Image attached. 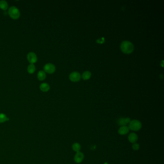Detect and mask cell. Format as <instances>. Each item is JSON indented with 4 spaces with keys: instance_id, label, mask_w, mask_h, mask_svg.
<instances>
[{
    "instance_id": "cell-1",
    "label": "cell",
    "mask_w": 164,
    "mask_h": 164,
    "mask_svg": "<svg viewBox=\"0 0 164 164\" xmlns=\"http://www.w3.org/2000/svg\"><path fill=\"white\" fill-rule=\"evenodd\" d=\"M120 48L122 52L126 54H130L132 53L134 49L133 44L127 40H125L122 42Z\"/></svg>"
},
{
    "instance_id": "cell-2",
    "label": "cell",
    "mask_w": 164,
    "mask_h": 164,
    "mask_svg": "<svg viewBox=\"0 0 164 164\" xmlns=\"http://www.w3.org/2000/svg\"><path fill=\"white\" fill-rule=\"evenodd\" d=\"M129 128L130 130L134 131H137L140 130L142 127V123L138 120L133 119L130 120L129 124Z\"/></svg>"
},
{
    "instance_id": "cell-3",
    "label": "cell",
    "mask_w": 164,
    "mask_h": 164,
    "mask_svg": "<svg viewBox=\"0 0 164 164\" xmlns=\"http://www.w3.org/2000/svg\"><path fill=\"white\" fill-rule=\"evenodd\" d=\"M10 16L14 19H19L20 16V13L19 9L16 6H11L8 10Z\"/></svg>"
},
{
    "instance_id": "cell-4",
    "label": "cell",
    "mask_w": 164,
    "mask_h": 164,
    "mask_svg": "<svg viewBox=\"0 0 164 164\" xmlns=\"http://www.w3.org/2000/svg\"><path fill=\"white\" fill-rule=\"evenodd\" d=\"M44 70L48 74H53L56 71V66L53 64L48 63L44 65Z\"/></svg>"
},
{
    "instance_id": "cell-5",
    "label": "cell",
    "mask_w": 164,
    "mask_h": 164,
    "mask_svg": "<svg viewBox=\"0 0 164 164\" xmlns=\"http://www.w3.org/2000/svg\"><path fill=\"white\" fill-rule=\"evenodd\" d=\"M69 79L72 82H77L81 80V74L77 72H73L69 75Z\"/></svg>"
},
{
    "instance_id": "cell-6",
    "label": "cell",
    "mask_w": 164,
    "mask_h": 164,
    "mask_svg": "<svg viewBox=\"0 0 164 164\" xmlns=\"http://www.w3.org/2000/svg\"><path fill=\"white\" fill-rule=\"evenodd\" d=\"M84 158V155L83 153L81 152H77L76 154L75 155L74 160L76 163L80 164L83 161Z\"/></svg>"
},
{
    "instance_id": "cell-7",
    "label": "cell",
    "mask_w": 164,
    "mask_h": 164,
    "mask_svg": "<svg viewBox=\"0 0 164 164\" xmlns=\"http://www.w3.org/2000/svg\"><path fill=\"white\" fill-rule=\"evenodd\" d=\"M27 59L31 64H33L37 61V56L35 53L30 52L27 55Z\"/></svg>"
},
{
    "instance_id": "cell-8",
    "label": "cell",
    "mask_w": 164,
    "mask_h": 164,
    "mask_svg": "<svg viewBox=\"0 0 164 164\" xmlns=\"http://www.w3.org/2000/svg\"><path fill=\"white\" fill-rule=\"evenodd\" d=\"M130 120H131L129 118H120L118 120V123L121 127L125 126L129 124Z\"/></svg>"
},
{
    "instance_id": "cell-9",
    "label": "cell",
    "mask_w": 164,
    "mask_h": 164,
    "mask_svg": "<svg viewBox=\"0 0 164 164\" xmlns=\"http://www.w3.org/2000/svg\"><path fill=\"white\" fill-rule=\"evenodd\" d=\"M129 141L132 143H134L137 142L138 139V136L136 133L134 132L130 133L128 136Z\"/></svg>"
},
{
    "instance_id": "cell-10",
    "label": "cell",
    "mask_w": 164,
    "mask_h": 164,
    "mask_svg": "<svg viewBox=\"0 0 164 164\" xmlns=\"http://www.w3.org/2000/svg\"><path fill=\"white\" fill-rule=\"evenodd\" d=\"M129 131L130 129L127 126H121L119 128L118 130V133L121 135H125L129 133Z\"/></svg>"
},
{
    "instance_id": "cell-11",
    "label": "cell",
    "mask_w": 164,
    "mask_h": 164,
    "mask_svg": "<svg viewBox=\"0 0 164 164\" xmlns=\"http://www.w3.org/2000/svg\"><path fill=\"white\" fill-rule=\"evenodd\" d=\"M49 85L46 83H43L40 84V90L43 92H47L50 90Z\"/></svg>"
},
{
    "instance_id": "cell-12",
    "label": "cell",
    "mask_w": 164,
    "mask_h": 164,
    "mask_svg": "<svg viewBox=\"0 0 164 164\" xmlns=\"http://www.w3.org/2000/svg\"><path fill=\"white\" fill-rule=\"evenodd\" d=\"M37 77L39 80L40 81H44L46 78L45 72L42 70L39 71L38 73Z\"/></svg>"
},
{
    "instance_id": "cell-13",
    "label": "cell",
    "mask_w": 164,
    "mask_h": 164,
    "mask_svg": "<svg viewBox=\"0 0 164 164\" xmlns=\"http://www.w3.org/2000/svg\"><path fill=\"white\" fill-rule=\"evenodd\" d=\"M72 148L74 152H76V153L77 152H80L81 150V144L79 143L75 142V143L73 144L72 146Z\"/></svg>"
},
{
    "instance_id": "cell-14",
    "label": "cell",
    "mask_w": 164,
    "mask_h": 164,
    "mask_svg": "<svg viewBox=\"0 0 164 164\" xmlns=\"http://www.w3.org/2000/svg\"><path fill=\"white\" fill-rule=\"evenodd\" d=\"M8 8V4L7 2L4 0L0 1V8L3 10H6Z\"/></svg>"
},
{
    "instance_id": "cell-15",
    "label": "cell",
    "mask_w": 164,
    "mask_h": 164,
    "mask_svg": "<svg viewBox=\"0 0 164 164\" xmlns=\"http://www.w3.org/2000/svg\"><path fill=\"white\" fill-rule=\"evenodd\" d=\"M92 76V74L90 71H85L82 75V77L84 80H87L90 78Z\"/></svg>"
},
{
    "instance_id": "cell-16",
    "label": "cell",
    "mask_w": 164,
    "mask_h": 164,
    "mask_svg": "<svg viewBox=\"0 0 164 164\" xmlns=\"http://www.w3.org/2000/svg\"><path fill=\"white\" fill-rule=\"evenodd\" d=\"M28 72L29 74H33L36 70V67L34 64H31L29 65L28 66Z\"/></svg>"
},
{
    "instance_id": "cell-17",
    "label": "cell",
    "mask_w": 164,
    "mask_h": 164,
    "mask_svg": "<svg viewBox=\"0 0 164 164\" xmlns=\"http://www.w3.org/2000/svg\"><path fill=\"white\" fill-rule=\"evenodd\" d=\"M9 118L7 117L6 115L3 113L0 114V123H2L5 122L6 121L8 120Z\"/></svg>"
},
{
    "instance_id": "cell-18",
    "label": "cell",
    "mask_w": 164,
    "mask_h": 164,
    "mask_svg": "<svg viewBox=\"0 0 164 164\" xmlns=\"http://www.w3.org/2000/svg\"><path fill=\"white\" fill-rule=\"evenodd\" d=\"M132 148L135 151H137L138 150L139 148V144L138 143H133L132 145Z\"/></svg>"
},
{
    "instance_id": "cell-19",
    "label": "cell",
    "mask_w": 164,
    "mask_h": 164,
    "mask_svg": "<svg viewBox=\"0 0 164 164\" xmlns=\"http://www.w3.org/2000/svg\"><path fill=\"white\" fill-rule=\"evenodd\" d=\"M104 38H102V39H101V40H97V42L98 43H100V44H102V43H104L103 42H104L105 41H102V40H104Z\"/></svg>"
}]
</instances>
